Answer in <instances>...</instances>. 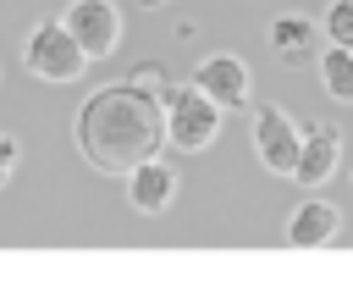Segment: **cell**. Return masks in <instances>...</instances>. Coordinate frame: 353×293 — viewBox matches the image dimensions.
I'll list each match as a JSON object with an SVG mask.
<instances>
[{
    "label": "cell",
    "instance_id": "2",
    "mask_svg": "<svg viewBox=\"0 0 353 293\" xmlns=\"http://www.w3.org/2000/svg\"><path fill=\"white\" fill-rule=\"evenodd\" d=\"M221 105L188 77V83H165V144L182 155H199L221 138Z\"/></svg>",
    "mask_w": 353,
    "mask_h": 293
},
{
    "label": "cell",
    "instance_id": "7",
    "mask_svg": "<svg viewBox=\"0 0 353 293\" xmlns=\"http://www.w3.org/2000/svg\"><path fill=\"white\" fill-rule=\"evenodd\" d=\"M121 182H127V205H132L138 216H165V210H171V199H176V188H182L176 166H171V160H160V155L138 160Z\"/></svg>",
    "mask_w": 353,
    "mask_h": 293
},
{
    "label": "cell",
    "instance_id": "1",
    "mask_svg": "<svg viewBox=\"0 0 353 293\" xmlns=\"http://www.w3.org/2000/svg\"><path fill=\"white\" fill-rule=\"evenodd\" d=\"M72 144L94 171L127 177L138 160L165 149V88L143 83L138 72L94 88L72 116Z\"/></svg>",
    "mask_w": 353,
    "mask_h": 293
},
{
    "label": "cell",
    "instance_id": "3",
    "mask_svg": "<svg viewBox=\"0 0 353 293\" xmlns=\"http://www.w3.org/2000/svg\"><path fill=\"white\" fill-rule=\"evenodd\" d=\"M88 50L77 44V33L55 17V22H39V28H28V39H22V66L39 77V83H77L83 72H88Z\"/></svg>",
    "mask_w": 353,
    "mask_h": 293
},
{
    "label": "cell",
    "instance_id": "10",
    "mask_svg": "<svg viewBox=\"0 0 353 293\" xmlns=\"http://www.w3.org/2000/svg\"><path fill=\"white\" fill-rule=\"evenodd\" d=\"M336 232H342V210L331 199H320V193L298 199L292 216H287V227H281V238L292 249H325V243H336Z\"/></svg>",
    "mask_w": 353,
    "mask_h": 293
},
{
    "label": "cell",
    "instance_id": "5",
    "mask_svg": "<svg viewBox=\"0 0 353 293\" xmlns=\"http://www.w3.org/2000/svg\"><path fill=\"white\" fill-rule=\"evenodd\" d=\"M193 83H199V88H204L221 111H243V105H248V88H254L248 61H243V55H232V50L204 55V61L193 66Z\"/></svg>",
    "mask_w": 353,
    "mask_h": 293
},
{
    "label": "cell",
    "instance_id": "12",
    "mask_svg": "<svg viewBox=\"0 0 353 293\" xmlns=\"http://www.w3.org/2000/svg\"><path fill=\"white\" fill-rule=\"evenodd\" d=\"M320 28H325L331 44H347L353 50V0H331L325 17H320Z\"/></svg>",
    "mask_w": 353,
    "mask_h": 293
},
{
    "label": "cell",
    "instance_id": "13",
    "mask_svg": "<svg viewBox=\"0 0 353 293\" xmlns=\"http://www.w3.org/2000/svg\"><path fill=\"white\" fill-rule=\"evenodd\" d=\"M17 160H22V144H17V133H0V188L11 182V171H17Z\"/></svg>",
    "mask_w": 353,
    "mask_h": 293
},
{
    "label": "cell",
    "instance_id": "6",
    "mask_svg": "<svg viewBox=\"0 0 353 293\" xmlns=\"http://www.w3.org/2000/svg\"><path fill=\"white\" fill-rule=\"evenodd\" d=\"M61 22L77 33V44H83L94 61L121 44V11H116V0H72V6L61 11Z\"/></svg>",
    "mask_w": 353,
    "mask_h": 293
},
{
    "label": "cell",
    "instance_id": "11",
    "mask_svg": "<svg viewBox=\"0 0 353 293\" xmlns=\"http://www.w3.org/2000/svg\"><path fill=\"white\" fill-rule=\"evenodd\" d=\"M314 72H320V88H325L331 100L353 105V50H347V44H331V39H325V50L314 55Z\"/></svg>",
    "mask_w": 353,
    "mask_h": 293
},
{
    "label": "cell",
    "instance_id": "8",
    "mask_svg": "<svg viewBox=\"0 0 353 293\" xmlns=\"http://www.w3.org/2000/svg\"><path fill=\"white\" fill-rule=\"evenodd\" d=\"M265 39H270V50H276V61L281 66H309L325 44V28L314 22V17H303V11H281V17H270V28H265Z\"/></svg>",
    "mask_w": 353,
    "mask_h": 293
},
{
    "label": "cell",
    "instance_id": "4",
    "mask_svg": "<svg viewBox=\"0 0 353 293\" xmlns=\"http://www.w3.org/2000/svg\"><path fill=\"white\" fill-rule=\"evenodd\" d=\"M298 149H303V127L281 105H254V155H259V166L276 171V177H292Z\"/></svg>",
    "mask_w": 353,
    "mask_h": 293
},
{
    "label": "cell",
    "instance_id": "14",
    "mask_svg": "<svg viewBox=\"0 0 353 293\" xmlns=\"http://www.w3.org/2000/svg\"><path fill=\"white\" fill-rule=\"evenodd\" d=\"M143 6H171V0H143Z\"/></svg>",
    "mask_w": 353,
    "mask_h": 293
},
{
    "label": "cell",
    "instance_id": "9",
    "mask_svg": "<svg viewBox=\"0 0 353 293\" xmlns=\"http://www.w3.org/2000/svg\"><path fill=\"white\" fill-rule=\"evenodd\" d=\"M336 166H342V127H331V122H309V127H303L298 166H292V182H298V188H320V182H331Z\"/></svg>",
    "mask_w": 353,
    "mask_h": 293
}]
</instances>
